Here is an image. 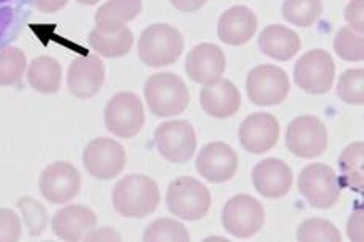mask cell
<instances>
[{"label": "cell", "instance_id": "17", "mask_svg": "<svg viewBox=\"0 0 364 242\" xmlns=\"http://www.w3.org/2000/svg\"><path fill=\"white\" fill-rule=\"evenodd\" d=\"M68 88L73 97L87 99L98 94L105 84V65L97 55H84L73 60L68 68Z\"/></svg>", "mask_w": 364, "mask_h": 242}, {"label": "cell", "instance_id": "10", "mask_svg": "<svg viewBox=\"0 0 364 242\" xmlns=\"http://www.w3.org/2000/svg\"><path fill=\"white\" fill-rule=\"evenodd\" d=\"M155 145L166 160L172 164H185L194 156L198 138L191 123L173 120L159 124L156 128Z\"/></svg>", "mask_w": 364, "mask_h": 242}, {"label": "cell", "instance_id": "13", "mask_svg": "<svg viewBox=\"0 0 364 242\" xmlns=\"http://www.w3.org/2000/svg\"><path fill=\"white\" fill-rule=\"evenodd\" d=\"M43 197L53 204L71 202L81 189V175L77 168L67 160H57L48 165L40 176Z\"/></svg>", "mask_w": 364, "mask_h": 242}, {"label": "cell", "instance_id": "31", "mask_svg": "<svg viewBox=\"0 0 364 242\" xmlns=\"http://www.w3.org/2000/svg\"><path fill=\"white\" fill-rule=\"evenodd\" d=\"M338 97L347 104L361 106L364 102V71L363 68L347 70L339 77Z\"/></svg>", "mask_w": 364, "mask_h": 242}, {"label": "cell", "instance_id": "38", "mask_svg": "<svg viewBox=\"0 0 364 242\" xmlns=\"http://www.w3.org/2000/svg\"><path fill=\"white\" fill-rule=\"evenodd\" d=\"M207 0H171L172 6H176L177 10L183 13H194L200 10L205 5Z\"/></svg>", "mask_w": 364, "mask_h": 242}, {"label": "cell", "instance_id": "11", "mask_svg": "<svg viewBox=\"0 0 364 242\" xmlns=\"http://www.w3.org/2000/svg\"><path fill=\"white\" fill-rule=\"evenodd\" d=\"M333 57L323 49H312L306 53L295 65V82L309 94H323L330 92L334 80Z\"/></svg>", "mask_w": 364, "mask_h": 242}, {"label": "cell", "instance_id": "25", "mask_svg": "<svg viewBox=\"0 0 364 242\" xmlns=\"http://www.w3.org/2000/svg\"><path fill=\"white\" fill-rule=\"evenodd\" d=\"M339 168L342 172L339 186L348 187L356 192H363L364 187V145L363 142H355L348 145L342 151L339 158Z\"/></svg>", "mask_w": 364, "mask_h": 242}, {"label": "cell", "instance_id": "32", "mask_svg": "<svg viewBox=\"0 0 364 242\" xmlns=\"http://www.w3.org/2000/svg\"><path fill=\"white\" fill-rule=\"evenodd\" d=\"M334 50L346 62H361L364 58V40L350 27H342L334 38Z\"/></svg>", "mask_w": 364, "mask_h": 242}, {"label": "cell", "instance_id": "2", "mask_svg": "<svg viewBox=\"0 0 364 242\" xmlns=\"http://www.w3.org/2000/svg\"><path fill=\"white\" fill-rule=\"evenodd\" d=\"M183 36L169 24H153L142 32L137 55L141 62L151 68L173 65L183 53Z\"/></svg>", "mask_w": 364, "mask_h": 242}, {"label": "cell", "instance_id": "36", "mask_svg": "<svg viewBox=\"0 0 364 242\" xmlns=\"http://www.w3.org/2000/svg\"><path fill=\"white\" fill-rule=\"evenodd\" d=\"M347 234L350 241L353 242H363L364 241V230H363V211H356L348 219L347 224Z\"/></svg>", "mask_w": 364, "mask_h": 242}, {"label": "cell", "instance_id": "12", "mask_svg": "<svg viewBox=\"0 0 364 242\" xmlns=\"http://www.w3.org/2000/svg\"><path fill=\"white\" fill-rule=\"evenodd\" d=\"M84 167L95 180H112L127 165L125 148L112 138H93L84 150Z\"/></svg>", "mask_w": 364, "mask_h": 242}, {"label": "cell", "instance_id": "39", "mask_svg": "<svg viewBox=\"0 0 364 242\" xmlns=\"http://www.w3.org/2000/svg\"><path fill=\"white\" fill-rule=\"evenodd\" d=\"M67 4L68 0H35L36 9L41 13H55L62 10Z\"/></svg>", "mask_w": 364, "mask_h": 242}, {"label": "cell", "instance_id": "28", "mask_svg": "<svg viewBox=\"0 0 364 242\" xmlns=\"http://www.w3.org/2000/svg\"><path fill=\"white\" fill-rule=\"evenodd\" d=\"M27 65L26 53L16 46L0 49V85H16L24 76Z\"/></svg>", "mask_w": 364, "mask_h": 242}, {"label": "cell", "instance_id": "1", "mask_svg": "<svg viewBox=\"0 0 364 242\" xmlns=\"http://www.w3.org/2000/svg\"><path fill=\"white\" fill-rule=\"evenodd\" d=\"M159 187L145 175H129L114 187V209L123 217L142 219L155 212L159 204Z\"/></svg>", "mask_w": 364, "mask_h": 242}, {"label": "cell", "instance_id": "3", "mask_svg": "<svg viewBox=\"0 0 364 242\" xmlns=\"http://www.w3.org/2000/svg\"><path fill=\"white\" fill-rule=\"evenodd\" d=\"M145 99L156 116L183 114L189 104V92L183 79L173 72H156L145 84Z\"/></svg>", "mask_w": 364, "mask_h": 242}, {"label": "cell", "instance_id": "27", "mask_svg": "<svg viewBox=\"0 0 364 242\" xmlns=\"http://www.w3.org/2000/svg\"><path fill=\"white\" fill-rule=\"evenodd\" d=\"M323 11L322 0H284L282 16L296 27H311Z\"/></svg>", "mask_w": 364, "mask_h": 242}, {"label": "cell", "instance_id": "21", "mask_svg": "<svg viewBox=\"0 0 364 242\" xmlns=\"http://www.w3.org/2000/svg\"><path fill=\"white\" fill-rule=\"evenodd\" d=\"M257 31V18L245 5L232 6L224 11L218 22V36L230 46H242L250 41Z\"/></svg>", "mask_w": 364, "mask_h": 242}, {"label": "cell", "instance_id": "34", "mask_svg": "<svg viewBox=\"0 0 364 242\" xmlns=\"http://www.w3.org/2000/svg\"><path fill=\"white\" fill-rule=\"evenodd\" d=\"M23 234L21 220L11 209L0 208V242H18Z\"/></svg>", "mask_w": 364, "mask_h": 242}, {"label": "cell", "instance_id": "35", "mask_svg": "<svg viewBox=\"0 0 364 242\" xmlns=\"http://www.w3.org/2000/svg\"><path fill=\"white\" fill-rule=\"evenodd\" d=\"M363 11H364V0H350L346 6L344 18L347 21L348 27L353 32H358L360 35L364 31V21H363Z\"/></svg>", "mask_w": 364, "mask_h": 242}, {"label": "cell", "instance_id": "7", "mask_svg": "<svg viewBox=\"0 0 364 242\" xmlns=\"http://www.w3.org/2000/svg\"><path fill=\"white\" fill-rule=\"evenodd\" d=\"M286 145L296 158L314 159L322 156L328 146V131L314 115L298 116L289 124Z\"/></svg>", "mask_w": 364, "mask_h": 242}, {"label": "cell", "instance_id": "20", "mask_svg": "<svg viewBox=\"0 0 364 242\" xmlns=\"http://www.w3.org/2000/svg\"><path fill=\"white\" fill-rule=\"evenodd\" d=\"M200 106L205 114L215 119L234 116L242 106V94L228 79H218L200 90Z\"/></svg>", "mask_w": 364, "mask_h": 242}, {"label": "cell", "instance_id": "5", "mask_svg": "<svg viewBox=\"0 0 364 242\" xmlns=\"http://www.w3.org/2000/svg\"><path fill=\"white\" fill-rule=\"evenodd\" d=\"M145 121L144 106L139 97L131 92H120L109 99L105 109V123L109 132L120 138H133L139 134Z\"/></svg>", "mask_w": 364, "mask_h": 242}, {"label": "cell", "instance_id": "19", "mask_svg": "<svg viewBox=\"0 0 364 242\" xmlns=\"http://www.w3.org/2000/svg\"><path fill=\"white\" fill-rule=\"evenodd\" d=\"M95 226H97V214L84 204H71L57 211L53 217L54 234L67 242L82 241Z\"/></svg>", "mask_w": 364, "mask_h": 242}, {"label": "cell", "instance_id": "8", "mask_svg": "<svg viewBox=\"0 0 364 242\" xmlns=\"http://www.w3.org/2000/svg\"><path fill=\"white\" fill-rule=\"evenodd\" d=\"M265 224V211L251 195H235L223 209V225L232 236L246 239L257 234Z\"/></svg>", "mask_w": 364, "mask_h": 242}, {"label": "cell", "instance_id": "6", "mask_svg": "<svg viewBox=\"0 0 364 242\" xmlns=\"http://www.w3.org/2000/svg\"><path fill=\"white\" fill-rule=\"evenodd\" d=\"M298 189L312 208L328 209L338 203L341 186L331 167L309 164L298 176Z\"/></svg>", "mask_w": 364, "mask_h": 242}, {"label": "cell", "instance_id": "30", "mask_svg": "<svg viewBox=\"0 0 364 242\" xmlns=\"http://www.w3.org/2000/svg\"><path fill=\"white\" fill-rule=\"evenodd\" d=\"M300 242H341V231L325 219H308L296 231Z\"/></svg>", "mask_w": 364, "mask_h": 242}, {"label": "cell", "instance_id": "15", "mask_svg": "<svg viewBox=\"0 0 364 242\" xmlns=\"http://www.w3.org/2000/svg\"><path fill=\"white\" fill-rule=\"evenodd\" d=\"M240 143L254 154L270 151L279 141V123L276 116L265 112H256L246 116L238 129Z\"/></svg>", "mask_w": 364, "mask_h": 242}, {"label": "cell", "instance_id": "23", "mask_svg": "<svg viewBox=\"0 0 364 242\" xmlns=\"http://www.w3.org/2000/svg\"><path fill=\"white\" fill-rule=\"evenodd\" d=\"M259 46L265 55L279 62L294 58L301 48V40L296 32L284 26H268L259 35Z\"/></svg>", "mask_w": 364, "mask_h": 242}, {"label": "cell", "instance_id": "40", "mask_svg": "<svg viewBox=\"0 0 364 242\" xmlns=\"http://www.w3.org/2000/svg\"><path fill=\"white\" fill-rule=\"evenodd\" d=\"M79 4H82V5H97L100 0H77Z\"/></svg>", "mask_w": 364, "mask_h": 242}, {"label": "cell", "instance_id": "14", "mask_svg": "<svg viewBox=\"0 0 364 242\" xmlns=\"http://www.w3.org/2000/svg\"><path fill=\"white\" fill-rule=\"evenodd\" d=\"M196 168L202 178L220 185L234 178L238 168V156L228 143L213 142L203 146L196 160Z\"/></svg>", "mask_w": 364, "mask_h": 242}, {"label": "cell", "instance_id": "22", "mask_svg": "<svg viewBox=\"0 0 364 242\" xmlns=\"http://www.w3.org/2000/svg\"><path fill=\"white\" fill-rule=\"evenodd\" d=\"M134 36L127 26H98L89 36V43L93 50L107 58L123 57L133 46Z\"/></svg>", "mask_w": 364, "mask_h": 242}, {"label": "cell", "instance_id": "24", "mask_svg": "<svg viewBox=\"0 0 364 242\" xmlns=\"http://www.w3.org/2000/svg\"><path fill=\"white\" fill-rule=\"evenodd\" d=\"M28 84L38 93L54 94L62 84V66L54 57L41 55L28 66Z\"/></svg>", "mask_w": 364, "mask_h": 242}, {"label": "cell", "instance_id": "4", "mask_svg": "<svg viewBox=\"0 0 364 242\" xmlns=\"http://www.w3.org/2000/svg\"><path fill=\"white\" fill-rule=\"evenodd\" d=\"M166 203L173 216L193 222L205 217L212 207V195L200 181L191 176H180L167 187Z\"/></svg>", "mask_w": 364, "mask_h": 242}, {"label": "cell", "instance_id": "29", "mask_svg": "<svg viewBox=\"0 0 364 242\" xmlns=\"http://www.w3.org/2000/svg\"><path fill=\"white\" fill-rule=\"evenodd\" d=\"M145 242H189V233L183 224L173 219H158L144 231Z\"/></svg>", "mask_w": 364, "mask_h": 242}, {"label": "cell", "instance_id": "26", "mask_svg": "<svg viewBox=\"0 0 364 242\" xmlns=\"http://www.w3.org/2000/svg\"><path fill=\"white\" fill-rule=\"evenodd\" d=\"M142 11V0H107L95 14L98 26H125Z\"/></svg>", "mask_w": 364, "mask_h": 242}, {"label": "cell", "instance_id": "18", "mask_svg": "<svg viewBox=\"0 0 364 242\" xmlns=\"http://www.w3.org/2000/svg\"><path fill=\"white\" fill-rule=\"evenodd\" d=\"M252 185L265 198H282L292 187V168L281 159H264L254 167Z\"/></svg>", "mask_w": 364, "mask_h": 242}, {"label": "cell", "instance_id": "16", "mask_svg": "<svg viewBox=\"0 0 364 242\" xmlns=\"http://www.w3.org/2000/svg\"><path fill=\"white\" fill-rule=\"evenodd\" d=\"M186 75L196 84H213L225 71L223 49L212 43H202L189 50L186 57Z\"/></svg>", "mask_w": 364, "mask_h": 242}, {"label": "cell", "instance_id": "9", "mask_svg": "<svg viewBox=\"0 0 364 242\" xmlns=\"http://www.w3.org/2000/svg\"><path fill=\"white\" fill-rule=\"evenodd\" d=\"M246 92L256 106H278L287 98L290 80L279 66L259 65L247 76Z\"/></svg>", "mask_w": 364, "mask_h": 242}, {"label": "cell", "instance_id": "37", "mask_svg": "<svg viewBox=\"0 0 364 242\" xmlns=\"http://www.w3.org/2000/svg\"><path fill=\"white\" fill-rule=\"evenodd\" d=\"M84 241H122L120 234L115 233L111 229H101V230H92Z\"/></svg>", "mask_w": 364, "mask_h": 242}, {"label": "cell", "instance_id": "33", "mask_svg": "<svg viewBox=\"0 0 364 242\" xmlns=\"http://www.w3.org/2000/svg\"><path fill=\"white\" fill-rule=\"evenodd\" d=\"M18 208L23 212V219L28 229V233H31V236H40V234L46 230L49 222L46 208L31 197L19 198Z\"/></svg>", "mask_w": 364, "mask_h": 242}]
</instances>
